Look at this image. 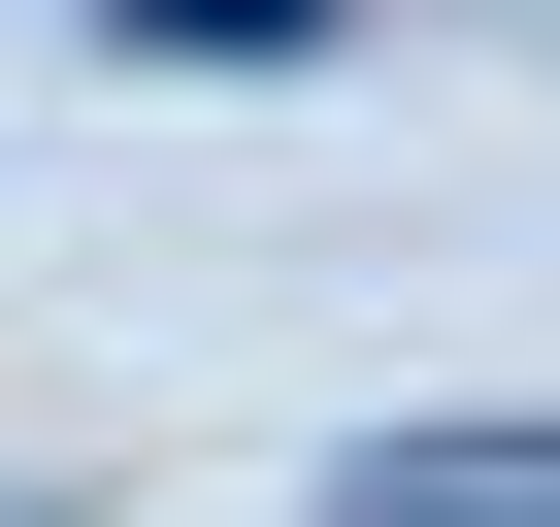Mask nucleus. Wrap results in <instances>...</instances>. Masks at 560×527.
Listing matches in <instances>:
<instances>
[{
    "instance_id": "nucleus-1",
    "label": "nucleus",
    "mask_w": 560,
    "mask_h": 527,
    "mask_svg": "<svg viewBox=\"0 0 560 527\" xmlns=\"http://www.w3.org/2000/svg\"><path fill=\"white\" fill-rule=\"evenodd\" d=\"M330 527H560V429H429V461H363Z\"/></svg>"
}]
</instances>
